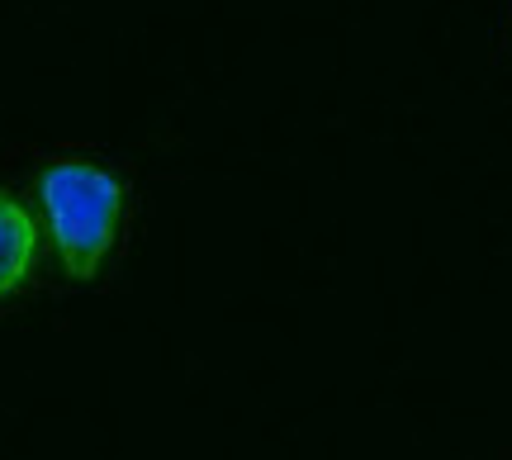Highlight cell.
Instances as JSON below:
<instances>
[{
	"label": "cell",
	"instance_id": "obj_1",
	"mask_svg": "<svg viewBox=\"0 0 512 460\" xmlns=\"http://www.w3.org/2000/svg\"><path fill=\"white\" fill-rule=\"evenodd\" d=\"M43 204L53 219L57 252L72 276H95V266L110 257L124 219V195L110 171L91 162H53L43 171Z\"/></svg>",
	"mask_w": 512,
	"mask_h": 460
},
{
	"label": "cell",
	"instance_id": "obj_2",
	"mask_svg": "<svg viewBox=\"0 0 512 460\" xmlns=\"http://www.w3.org/2000/svg\"><path fill=\"white\" fill-rule=\"evenodd\" d=\"M34 261H38L34 219L19 209V200H10L0 190V299H10L29 280Z\"/></svg>",
	"mask_w": 512,
	"mask_h": 460
}]
</instances>
